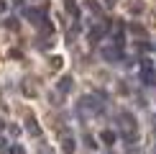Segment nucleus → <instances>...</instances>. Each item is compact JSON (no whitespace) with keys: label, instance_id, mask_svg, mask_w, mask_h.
<instances>
[{"label":"nucleus","instance_id":"f257e3e1","mask_svg":"<svg viewBox=\"0 0 156 154\" xmlns=\"http://www.w3.org/2000/svg\"><path fill=\"white\" fill-rule=\"evenodd\" d=\"M102 108H105V95H102V93L84 95V98H80V100H77V116H80L82 121L95 118L97 113H102Z\"/></svg>","mask_w":156,"mask_h":154},{"label":"nucleus","instance_id":"f03ea898","mask_svg":"<svg viewBox=\"0 0 156 154\" xmlns=\"http://www.w3.org/2000/svg\"><path fill=\"white\" fill-rule=\"evenodd\" d=\"M118 136L128 146H136V141H138V123H136V116L131 111L118 113Z\"/></svg>","mask_w":156,"mask_h":154},{"label":"nucleus","instance_id":"7ed1b4c3","mask_svg":"<svg viewBox=\"0 0 156 154\" xmlns=\"http://www.w3.org/2000/svg\"><path fill=\"white\" fill-rule=\"evenodd\" d=\"M23 16H26V21H28V23H34L36 28H38V26H44V23L49 21L46 8H26V10H23Z\"/></svg>","mask_w":156,"mask_h":154},{"label":"nucleus","instance_id":"20e7f679","mask_svg":"<svg viewBox=\"0 0 156 154\" xmlns=\"http://www.w3.org/2000/svg\"><path fill=\"white\" fill-rule=\"evenodd\" d=\"M110 26H113V21H110V18H102L100 23H95L92 28H90V34H87V36H90V44H97V41H100V38L110 31Z\"/></svg>","mask_w":156,"mask_h":154},{"label":"nucleus","instance_id":"39448f33","mask_svg":"<svg viewBox=\"0 0 156 154\" xmlns=\"http://www.w3.org/2000/svg\"><path fill=\"white\" fill-rule=\"evenodd\" d=\"M100 54H102V59L110 62V64L126 62V57H123V49H118V46H102V49H100Z\"/></svg>","mask_w":156,"mask_h":154},{"label":"nucleus","instance_id":"423d86ee","mask_svg":"<svg viewBox=\"0 0 156 154\" xmlns=\"http://www.w3.org/2000/svg\"><path fill=\"white\" fill-rule=\"evenodd\" d=\"M59 144H62V152L64 154H74V136L69 131H59Z\"/></svg>","mask_w":156,"mask_h":154},{"label":"nucleus","instance_id":"0eeeda50","mask_svg":"<svg viewBox=\"0 0 156 154\" xmlns=\"http://www.w3.org/2000/svg\"><path fill=\"white\" fill-rule=\"evenodd\" d=\"M21 90H23V95H26V98H36V95H38V85H36V80H34V77H23Z\"/></svg>","mask_w":156,"mask_h":154},{"label":"nucleus","instance_id":"6e6552de","mask_svg":"<svg viewBox=\"0 0 156 154\" xmlns=\"http://www.w3.org/2000/svg\"><path fill=\"white\" fill-rule=\"evenodd\" d=\"M56 90H59V95H67V93H72V77L69 75H64L59 82H56Z\"/></svg>","mask_w":156,"mask_h":154},{"label":"nucleus","instance_id":"1a4fd4ad","mask_svg":"<svg viewBox=\"0 0 156 154\" xmlns=\"http://www.w3.org/2000/svg\"><path fill=\"white\" fill-rule=\"evenodd\" d=\"M128 28H131V34L136 36V38H141V41H148V31H146V26H141V23H131L128 26Z\"/></svg>","mask_w":156,"mask_h":154},{"label":"nucleus","instance_id":"9d476101","mask_svg":"<svg viewBox=\"0 0 156 154\" xmlns=\"http://www.w3.org/2000/svg\"><path fill=\"white\" fill-rule=\"evenodd\" d=\"M26 131H28L31 136H41V126H38V121L34 116H28V121H26Z\"/></svg>","mask_w":156,"mask_h":154},{"label":"nucleus","instance_id":"9b49d317","mask_svg":"<svg viewBox=\"0 0 156 154\" xmlns=\"http://www.w3.org/2000/svg\"><path fill=\"white\" fill-rule=\"evenodd\" d=\"M100 141H102V144H108V146H113L115 141H118V134L110 131V128H105V131H100Z\"/></svg>","mask_w":156,"mask_h":154},{"label":"nucleus","instance_id":"f8f14e48","mask_svg":"<svg viewBox=\"0 0 156 154\" xmlns=\"http://www.w3.org/2000/svg\"><path fill=\"white\" fill-rule=\"evenodd\" d=\"M64 8H67V13L74 18V21H80V5H77L74 0H67V3H64Z\"/></svg>","mask_w":156,"mask_h":154},{"label":"nucleus","instance_id":"ddd939ff","mask_svg":"<svg viewBox=\"0 0 156 154\" xmlns=\"http://www.w3.org/2000/svg\"><path fill=\"white\" fill-rule=\"evenodd\" d=\"M49 100H51V105H56V108L64 105V103H62V95L56 93V90H51V93H49Z\"/></svg>","mask_w":156,"mask_h":154},{"label":"nucleus","instance_id":"4468645a","mask_svg":"<svg viewBox=\"0 0 156 154\" xmlns=\"http://www.w3.org/2000/svg\"><path fill=\"white\" fill-rule=\"evenodd\" d=\"M38 31L44 34V38H49V34H54V23H51V21H46L44 26H38Z\"/></svg>","mask_w":156,"mask_h":154},{"label":"nucleus","instance_id":"2eb2a0df","mask_svg":"<svg viewBox=\"0 0 156 154\" xmlns=\"http://www.w3.org/2000/svg\"><path fill=\"white\" fill-rule=\"evenodd\" d=\"M82 141H84V146H87V149H97V141H95V136H92V134H84V136H82Z\"/></svg>","mask_w":156,"mask_h":154},{"label":"nucleus","instance_id":"dca6fc26","mask_svg":"<svg viewBox=\"0 0 156 154\" xmlns=\"http://www.w3.org/2000/svg\"><path fill=\"white\" fill-rule=\"evenodd\" d=\"M62 64H64L62 57H49V67L51 69H62Z\"/></svg>","mask_w":156,"mask_h":154},{"label":"nucleus","instance_id":"f3484780","mask_svg":"<svg viewBox=\"0 0 156 154\" xmlns=\"http://www.w3.org/2000/svg\"><path fill=\"white\" fill-rule=\"evenodd\" d=\"M87 5H90V10H92L95 16H102V5H100V3H95V0H87Z\"/></svg>","mask_w":156,"mask_h":154},{"label":"nucleus","instance_id":"a211bd4d","mask_svg":"<svg viewBox=\"0 0 156 154\" xmlns=\"http://www.w3.org/2000/svg\"><path fill=\"white\" fill-rule=\"evenodd\" d=\"M8 134H10L13 139H18V136H21V126H16V123H10V126H8Z\"/></svg>","mask_w":156,"mask_h":154},{"label":"nucleus","instance_id":"6ab92c4d","mask_svg":"<svg viewBox=\"0 0 156 154\" xmlns=\"http://www.w3.org/2000/svg\"><path fill=\"white\" fill-rule=\"evenodd\" d=\"M8 154H26V149L21 144H13V146H8Z\"/></svg>","mask_w":156,"mask_h":154},{"label":"nucleus","instance_id":"aec40b11","mask_svg":"<svg viewBox=\"0 0 156 154\" xmlns=\"http://www.w3.org/2000/svg\"><path fill=\"white\" fill-rule=\"evenodd\" d=\"M5 26H8V28H16V31H18L21 21H18V18H8V21H5Z\"/></svg>","mask_w":156,"mask_h":154},{"label":"nucleus","instance_id":"412c9836","mask_svg":"<svg viewBox=\"0 0 156 154\" xmlns=\"http://www.w3.org/2000/svg\"><path fill=\"white\" fill-rule=\"evenodd\" d=\"M49 46H51V38H44V36L38 38V49H49Z\"/></svg>","mask_w":156,"mask_h":154},{"label":"nucleus","instance_id":"4be33fe9","mask_svg":"<svg viewBox=\"0 0 156 154\" xmlns=\"http://www.w3.org/2000/svg\"><path fill=\"white\" fill-rule=\"evenodd\" d=\"M141 10H144V3H141V0L138 3H131V13H141Z\"/></svg>","mask_w":156,"mask_h":154},{"label":"nucleus","instance_id":"5701e85b","mask_svg":"<svg viewBox=\"0 0 156 154\" xmlns=\"http://www.w3.org/2000/svg\"><path fill=\"white\" fill-rule=\"evenodd\" d=\"M128 154H146L144 149H136V146H128Z\"/></svg>","mask_w":156,"mask_h":154},{"label":"nucleus","instance_id":"b1692460","mask_svg":"<svg viewBox=\"0 0 156 154\" xmlns=\"http://www.w3.org/2000/svg\"><path fill=\"white\" fill-rule=\"evenodd\" d=\"M102 5H105V8L110 10V8H115V0H102Z\"/></svg>","mask_w":156,"mask_h":154},{"label":"nucleus","instance_id":"393cba45","mask_svg":"<svg viewBox=\"0 0 156 154\" xmlns=\"http://www.w3.org/2000/svg\"><path fill=\"white\" fill-rule=\"evenodd\" d=\"M5 8H8V5H5V0H0V16L5 13Z\"/></svg>","mask_w":156,"mask_h":154},{"label":"nucleus","instance_id":"a878e982","mask_svg":"<svg viewBox=\"0 0 156 154\" xmlns=\"http://www.w3.org/2000/svg\"><path fill=\"white\" fill-rule=\"evenodd\" d=\"M3 128H5V121H3V116H0V131H3Z\"/></svg>","mask_w":156,"mask_h":154},{"label":"nucleus","instance_id":"bb28decb","mask_svg":"<svg viewBox=\"0 0 156 154\" xmlns=\"http://www.w3.org/2000/svg\"><path fill=\"white\" fill-rule=\"evenodd\" d=\"M154 131H156V126H154Z\"/></svg>","mask_w":156,"mask_h":154}]
</instances>
